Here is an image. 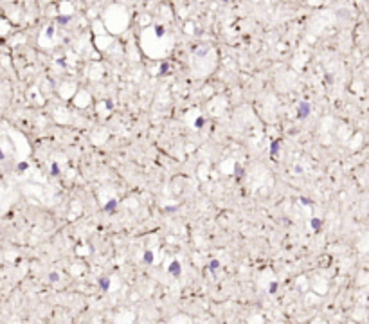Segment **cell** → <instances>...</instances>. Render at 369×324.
Returning <instances> with one entry per match:
<instances>
[{"label":"cell","mask_w":369,"mask_h":324,"mask_svg":"<svg viewBox=\"0 0 369 324\" xmlns=\"http://www.w3.org/2000/svg\"><path fill=\"white\" fill-rule=\"evenodd\" d=\"M218 267H220V261H216V259H213V261L209 263V268H211V270H216Z\"/></svg>","instance_id":"10"},{"label":"cell","mask_w":369,"mask_h":324,"mask_svg":"<svg viewBox=\"0 0 369 324\" xmlns=\"http://www.w3.org/2000/svg\"><path fill=\"white\" fill-rule=\"evenodd\" d=\"M23 169H27V162H22V164H18V171H23Z\"/></svg>","instance_id":"12"},{"label":"cell","mask_w":369,"mask_h":324,"mask_svg":"<svg viewBox=\"0 0 369 324\" xmlns=\"http://www.w3.org/2000/svg\"><path fill=\"white\" fill-rule=\"evenodd\" d=\"M144 261H146V263H151V261H153V252H151V250H146V252H144Z\"/></svg>","instance_id":"7"},{"label":"cell","mask_w":369,"mask_h":324,"mask_svg":"<svg viewBox=\"0 0 369 324\" xmlns=\"http://www.w3.org/2000/svg\"><path fill=\"white\" fill-rule=\"evenodd\" d=\"M115 207H117V200H108L106 205H105V211H106V212H114Z\"/></svg>","instance_id":"4"},{"label":"cell","mask_w":369,"mask_h":324,"mask_svg":"<svg viewBox=\"0 0 369 324\" xmlns=\"http://www.w3.org/2000/svg\"><path fill=\"white\" fill-rule=\"evenodd\" d=\"M275 290H277V283H272V285H270V292H272V294H274V292H275Z\"/></svg>","instance_id":"15"},{"label":"cell","mask_w":369,"mask_h":324,"mask_svg":"<svg viewBox=\"0 0 369 324\" xmlns=\"http://www.w3.org/2000/svg\"><path fill=\"white\" fill-rule=\"evenodd\" d=\"M58 22H59V23H67V22H69V18H67V16H58Z\"/></svg>","instance_id":"13"},{"label":"cell","mask_w":369,"mask_h":324,"mask_svg":"<svg viewBox=\"0 0 369 324\" xmlns=\"http://www.w3.org/2000/svg\"><path fill=\"white\" fill-rule=\"evenodd\" d=\"M279 146H281V141L275 139L272 142V146H270V155H277V153H279Z\"/></svg>","instance_id":"5"},{"label":"cell","mask_w":369,"mask_h":324,"mask_svg":"<svg viewBox=\"0 0 369 324\" xmlns=\"http://www.w3.org/2000/svg\"><path fill=\"white\" fill-rule=\"evenodd\" d=\"M5 158V155H4V151H2V148H0V160H4Z\"/></svg>","instance_id":"17"},{"label":"cell","mask_w":369,"mask_h":324,"mask_svg":"<svg viewBox=\"0 0 369 324\" xmlns=\"http://www.w3.org/2000/svg\"><path fill=\"white\" fill-rule=\"evenodd\" d=\"M310 112H311V106H310V103H306V101L297 106V117L299 119H306L310 115Z\"/></svg>","instance_id":"1"},{"label":"cell","mask_w":369,"mask_h":324,"mask_svg":"<svg viewBox=\"0 0 369 324\" xmlns=\"http://www.w3.org/2000/svg\"><path fill=\"white\" fill-rule=\"evenodd\" d=\"M301 202H303V204H311V200H308V198H304V196L301 198Z\"/></svg>","instance_id":"16"},{"label":"cell","mask_w":369,"mask_h":324,"mask_svg":"<svg viewBox=\"0 0 369 324\" xmlns=\"http://www.w3.org/2000/svg\"><path fill=\"white\" fill-rule=\"evenodd\" d=\"M168 69H169V65H168V63H162V65H160V74H164Z\"/></svg>","instance_id":"11"},{"label":"cell","mask_w":369,"mask_h":324,"mask_svg":"<svg viewBox=\"0 0 369 324\" xmlns=\"http://www.w3.org/2000/svg\"><path fill=\"white\" fill-rule=\"evenodd\" d=\"M310 225H311V229L313 230H319L321 227H322V222H321L319 218H313V220L310 222Z\"/></svg>","instance_id":"6"},{"label":"cell","mask_w":369,"mask_h":324,"mask_svg":"<svg viewBox=\"0 0 369 324\" xmlns=\"http://www.w3.org/2000/svg\"><path fill=\"white\" fill-rule=\"evenodd\" d=\"M155 33H157V36L160 38V36H164V27L162 25H155Z\"/></svg>","instance_id":"9"},{"label":"cell","mask_w":369,"mask_h":324,"mask_svg":"<svg viewBox=\"0 0 369 324\" xmlns=\"http://www.w3.org/2000/svg\"><path fill=\"white\" fill-rule=\"evenodd\" d=\"M99 286H101L103 292H108V288H110V279H108V277H101V279H99Z\"/></svg>","instance_id":"3"},{"label":"cell","mask_w":369,"mask_h":324,"mask_svg":"<svg viewBox=\"0 0 369 324\" xmlns=\"http://www.w3.org/2000/svg\"><path fill=\"white\" fill-rule=\"evenodd\" d=\"M51 171H52V175H59V168H58V162H52V164H51Z\"/></svg>","instance_id":"8"},{"label":"cell","mask_w":369,"mask_h":324,"mask_svg":"<svg viewBox=\"0 0 369 324\" xmlns=\"http://www.w3.org/2000/svg\"><path fill=\"white\" fill-rule=\"evenodd\" d=\"M168 270H169V274H173L175 277H178V276H180V263H178V261H173Z\"/></svg>","instance_id":"2"},{"label":"cell","mask_w":369,"mask_h":324,"mask_svg":"<svg viewBox=\"0 0 369 324\" xmlns=\"http://www.w3.org/2000/svg\"><path fill=\"white\" fill-rule=\"evenodd\" d=\"M202 124H204V119H202V117H198V119H196V126H198V128H200V126H202Z\"/></svg>","instance_id":"14"}]
</instances>
